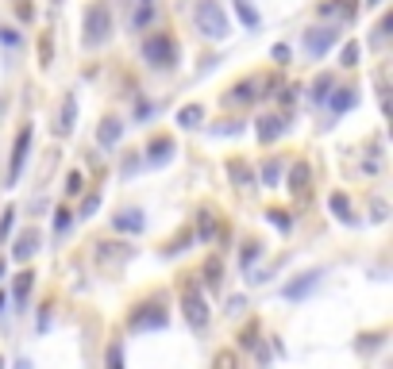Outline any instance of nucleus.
<instances>
[{
    "mask_svg": "<svg viewBox=\"0 0 393 369\" xmlns=\"http://www.w3.org/2000/svg\"><path fill=\"white\" fill-rule=\"evenodd\" d=\"M193 23L205 39H227V16L216 0H201L196 12H193Z\"/></svg>",
    "mask_w": 393,
    "mask_h": 369,
    "instance_id": "2",
    "label": "nucleus"
},
{
    "mask_svg": "<svg viewBox=\"0 0 393 369\" xmlns=\"http://www.w3.org/2000/svg\"><path fill=\"white\" fill-rule=\"evenodd\" d=\"M285 131V119L282 116H262L255 123V135H258V143H274L278 135Z\"/></svg>",
    "mask_w": 393,
    "mask_h": 369,
    "instance_id": "11",
    "label": "nucleus"
},
{
    "mask_svg": "<svg viewBox=\"0 0 393 369\" xmlns=\"http://www.w3.org/2000/svg\"><path fill=\"white\" fill-rule=\"evenodd\" d=\"M135 116H139V119H147V116H155V104H147V100H139V108H135Z\"/></svg>",
    "mask_w": 393,
    "mask_h": 369,
    "instance_id": "38",
    "label": "nucleus"
},
{
    "mask_svg": "<svg viewBox=\"0 0 393 369\" xmlns=\"http://www.w3.org/2000/svg\"><path fill=\"white\" fill-rule=\"evenodd\" d=\"M274 58L282 62V66H285V62H289V47H285V43H278V47H274Z\"/></svg>",
    "mask_w": 393,
    "mask_h": 369,
    "instance_id": "40",
    "label": "nucleus"
},
{
    "mask_svg": "<svg viewBox=\"0 0 393 369\" xmlns=\"http://www.w3.org/2000/svg\"><path fill=\"white\" fill-rule=\"evenodd\" d=\"M112 35V16L104 4H89L85 8V20H81V43H85L89 50L93 47H104Z\"/></svg>",
    "mask_w": 393,
    "mask_h": 369,
    "instance_id": "1",
    "label": "nucleus"
},
{
    "mask_svg": "<svg viewBox=\"0 0 393 369\" xmlns=\"http://www.w3.org/2000/svg\"><path fill=\"white\" fill-rule=\"evenodd\" d=\"M39 62L50 66V35H43V43H39Z\"/></svg>",
    "mask_w": 393,
    "mask_h": 369,
    "instance_id": "33",
    "label": "nucleus"
},
{
    "mask_svg": "<svg viewBox=\"0 0 393 369\" xmlns=\"http://www.w3.org/2000/svg\"><path fill=\"white\" fill-rule=\"evenodd\" d=\"M97 208H100V196L93 193V196H89V200H85V204H81V215H93V212H97Z\"/></svg>",
    "mask_w": 393,
    "mask_h": 369,
    "instance_id": "36",
    "label": "nucleus"
},
{
    "mask_svg": "<svg viewBox=\"0 0 393 369\" xmlns=\"http://www.w3.org/2000/svg\"><path fill=\"white\" fill-rule=\"evenodd\" d=\"M74 123H78V100H74V93H66L62 97V112H58V135H74Z\"/></svg>",
    "mask_w": 393,
    "mask_h": 369,
    "instance_id": "9",
    "label": "nucleus"
},
{
    "mask_svg": "<svg viewBox=\"0 0 393 369\" xmlns=\"http://www.w3.org/2000/svg\"><path fill=\"white\" fill-rule=\"evenodd\" d=\"M150 20H155V8H150V4H143V8L135 12V27H147Z\"/></svg>",
    "mask_w": 393,
    "mask_h": 369,
    "instance_id": "30",
    "label": "nucleus"
},
{
    "mask_svg": "<svg viewBox=\"0 0 393 369\" xmlns=\"http://www.w3.org/2000/svg\"><path fill=\"white\" fill-rule=\"evenodd\" d=\"M143 58H147L150 66H158V69L174 66V62H177V47H174V39H170V35H150V39L143 43Z\"/></svg>",
    "mask_w": 393,
    "mask_h": 369,
    "instance_id": "3",
    "label": "nucleus"
},
{
    "mask_svg": "<svg viewBox=\"0 0 393 369\" xmlns=\"http://www.w3.org/2000/svg\"><path fill=\"white\" fill-rule=\"evenodd\" d=\"M69 224H74V215H69L66 208H58V212H54V231H69Z\"/></svg>",
    "mask_w": 393,
    "mask_h": 369,
    "instance_id": "28",
    "label": "nucleus"
},
{
    "mask_svg": "<svg viewBox=\"0 0 393 369\" xmlns=\"http://www.w3.org/2000/svg\"><path fill=\"white\" fill-rule=\"evenodd\" d=\"M66 193H81V174H78V169L66 177Z\"/></svg>",
    "mask_w": 393,
    "mask_h": 369,
    "instance_id": "35",
    "label": "nucleus"
},
{
    "mask_svg": "<svg viewBox=\"0 0 393 369\" xmlns=\"http://www.w3.org/2000/svg\"><path fill=\"white\" fill-rule=\"evenodd\" d=\"M170 154H174V139L158 135L155 143L147 146V165H162V162H170Z\"/></svg>",
    "mask_w": 393,
    "mask_h": 369,
    "instance_id": "13",
    "label": "nucleus"
},
{
    "mask_svg": "<svg viewBox=\"0 0 393 369\" xmlns=\"http://www.w3.org/2000/svg\"><path fill=\"white\" fill-rule=\"evenodd\" d=\"M143 4H150V0H143Z\"/></svg>",
    "mask_w": 393,
    "mask_h": 369,
    "instance_id": "46",
    "label": "nucleus"
},
{
    "mask_svg": "<svg viewBox=\"0 0 393 369\" xmlns=\"http://www.w3.org/2000/svg\"><path fill=\"white\" fill-rule=\"evenodd\" d=\"M316 285H320V273H305L301 281H289V285H285V300H301V296H308Z\"/></svg>",
    "mask_w": 393,
    "mask_h": 369,
    "instance_id": "14",
    "label": "nucleus"
},
{
    "mask_svg": "<svg viewBox=\"0 0 393 369\" xmlns=\"http://www.w3.org/2000/svg\"><path fill=\"white\" fill-rule=\"evenodd\" d=\"M359 54H363V47H359V43H347L339 62H344V66H359Z\"/></svg>",
    "mask_w": 393,
    "mask_h": 369,
    "instance_id": "25",
    "label": "nucleus"
},
{
    "mask_svg": "<svg viewBox=\"0 0 393 369\" xmlns=\"http://www.w3.org/2000/svg\"><path fill=\"white\" fill-rule=\"evenodd\" d=\"M0 369H4V358H0Z\"/></svg>",
    "mask_w": 393,
    "mask_h": 369,
    "instance_id": "45",
    "label": "nucleus"
},
{
    "mask_svg": "<svg viewBox=\"0 0 393 369\" xmlns=\"http://www.w3.org/2000/svg\"><path fill=\"white\" fill-rule=\"evenodd\" d=\"M212 235H216V219H212V212H201V219H196V239L208 243Z\"/></svg>",
    "mask_w": 393,
    "mask_h": 369,
    "instance_id": "21",
    "label": "nucleus"
},
{
    "mask_svg": "<svg viewBox=\"0 0 393 369\" xmlns=\"http://www.w3.org/2000/svg\"><path fill=\"white\" fill-rule=\"evenodd\" d=\"M0 273H4V262H0Z\"/></svg>",
    "mask_w": 393,
    "mask_h": 369,
    "instance_id": "44",
    "label": "nucleus"
},
{
    "mask_svg": "<svg viewBox=\"0 0 393 369\" xmlns=\"http://www.w3.org/2000/svg\"><path fill=\"white\" fill-rule=\"evenodd\" d=\"M335 39H339V31H335V27H316V31H308V35H305V50L313 54V58H324Z\"/></svg>",
    "mask_w": 393,
    "mask_h": 369,
    "instance_id": "7",
    "label": "nucleus"
},
{
    "mask_svg": "<svg viewBox=\"0 0 393 369\" xmlns=\"http://www.w3.org/2000/svg\"><path fill=\"white\" fill-rule=\"evenodd\" d=\"M201 119H205V108H201V104H186L181 112H177V123L189 127V131H193V127H201Z\"/></svg>",
    "mask_w": 393,
    "mask_h": 369,
    "instance_id": "17",
    "label": "nucleus"
},
{
    "mask_svg": "<svg viewBox=\"0 0 393 369\" xmlns=\"http://www.w3.org/2000/svg\"><path fill=\"white\" fill-rule=\"evenodd\" d=\"M16 12H20V20H31V16H35V8H31L27 0H20V4H16Z\"/></svg>",
    "mask_w": 393,
    "mask_h": 369,
    "instance_id": "39",
    "label": "nucleus"
},
{
    "mask_svg": "<svg viewBox=\"0 0 393 369\" xmlns=\"http://www.w3.org/2000/svg\"><path fill=\"white\" fill-rule=\"evenodd\" d=\"M109 369H124V350H120V342L109 346Z\"/></svg>",
    "mask_w": 393,
    "mask_h": 369,
    "instance_id": "31",
    "label": "nucleus"
},
{
    "mask_svg": "<svg viewBox=\"0 0 393 369\" xmlns=\"http://www.w3.org/2000/svg\"><path fill=\"white\" fill-rule=\"evenodd\" d=\"M0 43H8V47H16V43H20V35H16L12 27H0Z\"/></svg>",
    "mask_w": 393,
    "mask_h": 369,
    "instance_id": "37",
    "label": "nucleus"
},
{
    "mask_svg": "<svg viewBox=\"0 0 393 369\" xmlns=\"http://www.w3.org/2000/svg\"><path fill=\"white\" fill-rule=\"evenodd\" d=\"M308 181H313V169H308L305 162H297L293 169H289V193H293V196H308Z\"/></svg>",
    "mask_w": 393,
    "mask_h": 369,
    "instance_id": "12",
    "label": "nucleus"
},
{
    "mask_svg": "<svg viewBox=\"0 0 393 369\" xmlns=\"http://www.w3.org/2000/svg\"><path fill=\"white\" fill-rule=\"evenodd\" d=\"M266 219H270V224H274L278 231H289V215L278 212V208H274V212H266Z\"/></svg>",
    "mask_w": 393,
    "mask_h": 369,
    "instance_id": "29",
    "label": "nucleus"
},
{
    "mask_svg": "<svg viewBox=\"0 0 393 369\" xmlns=\"http://www.w3.org/2000/svg\"><path fill=\"white\" fill-rule=\"evenodd\" d=\"M236 16L243 20V27H251V31H255L258 23H262V20H258V12H255V4H251V0H236Z\"/></svg>",
    "mask_w": 393,
    "mask_h": 369,
    "instance_id": "18",
    "label": "nucleus"
},
{
    "mask_svg": "<svg viewBox=\"0 0 393 369\" xmlns=\"http://www.w3.org/2000/svg\"><path fill=\"white\" fill-rule=\"evenodd\" d=\"M31 123H23V131L16 135V146H12V165H8V184H16L20 181V169H23V162H27V150H31Z\"/></svg>",
    "mask_w": 393,
    "mask_h": 369,
    "instance_id": "5",
    "label": "nucleus"
},
{
    "mask_svg": "<svg viewBox=\"0 0 393 369\" xmlns=\"http://www.w3.org/2000/svg\"><path fill=\"white\" fill-rule=\"evenodd\" d=\"M16 369H31V361H27V358H20V366H16Z\"/></svg>",
    "mask_w": 393,
    "mask_h": 369,
    "instance_id": "41",
    "label": "nucleus"
},
{
    "mask_svg": "<svg viewBox=\"0 0 393 369\" xmlns=\"http://www.w3.org/2000/svg\"><path fill=\"white\" fill-rule=\"evenodd\" d=\"M120 135H124V123L120 119H100V127H97V143L100 146H116L120 143Z\"/></svg>",
    "mask_w": 393,
    "mask_h": 369,
    "instance_id": "15",
    "label": "nucleus"
},
{
    "mask_svg": "<svg viewBox=\"0 0 393 369\" xmlns=\"http://www.w3.org/2000/svg\"><path fill=\"white\" fill-rule=\"evenodd\" d=\"M0 311H4V292H0Z\"/></svg>",
    "mask_w": 393,
    "mask_h": 369,
    "instance_id": "42",
    "label": "nucleus"
},
{
    "mask_svg": "<svg viewBox=\"0 0 393 369\" xmlns=\"http://www.w3.org/2000/svg\"><path fill=\"white\" fill-rule=\"evenodd\" d=\"M227 174H232L236 184H255V177H251V169H247L243 162H227Z\"/></svg>",
    "mask_w": 393,
    "mask_h": 369,
    "instance_id": "22",
    "label": "nucleus"
},
{
    "mask_svg": "<svg viewBox=\"0 0 393 369\" xmlns=\"http://www.w3.org/2000/svg\"><path fill=\"white\" fill-rule=\"evenodd\" d=\"M205 281H208V289H216V285H220V262H216V258L205 265Z\"/></svg>",
    "mask_w": 393,
    "mask_h": 369,
    "instance_id": "27",
    "label": "nucleus"
},
{
    "mask_svg": "<svg viewBox=\"0 0 393 369\" xmlns=\"http://www.w3.org/2000/svg\"><path fill=\"white\" fill-rule=\"evenodd\" d=\"M212 369H239V361H236V354H232V350H220L216 361H212Z\"/></svg>",
    "mask_w": 393,
    "mask_h": 369,
    "instance_id": "26",
    "label": "nucleus"
},
{
    "mask_svg": "<svg viewBox=\"0 0 393 369\" xmlns=\"http://www.w3.org/2000/svg\"><path fill=\"white\" fill-rule=\"evenodd\" d=\"M227 100L232 104H251L255 100V81H239V85L227 88Z\"/></svg>",
    "mask_w": 393,
    "mask_h": 369,
    "instance_id": "16",
    "label": "nucleus"
},
{
    "mask_svg": "<svg viewBox=\"0 0 393 369\" xmlns=\"http://www.w3.org/2000/svg\"><path fill=\"white\" fill-rule=\"evenodd\" d=\"M355 100H359V97H355V88H344V93H339V97L332 100V112H347V108H351Z\"/></svg>",
    "mask_w": 393,
    "mask_h": 369,
    "instance_id": "24",
    "label": "nucleus"
},
{
    "mask_svg": "<svg viewBox=\"0 0 393 369\" xmlns=\"http://www.w3.org/2000/svg\"><path fill=\"white\" fill-rule=\"evenodd\" d=\"M181 316H186V323L193 331L208 327V304H205V296H201L193 285H186V292H181Z\"/></svg>",
    "mask_w": 393,
    "mask_h": 369,
    "instance_id": "4",
    "label": "nucleus"
},
{
    "mask_svg": "<svg viewBox=\"0 0 393 369\" xmlns=\"http://www.w3.org/2000/svg\"><path fill=\"white\" fill-rule=\"evenodd\" d=\"M31 285H35V273H27V270H23L20 277H16V285H12V296H16L20 304H27V296H31Z\"/></svg>",
    "mask_w": 393,
    "mask_h": 369,
    "instance_id": "19",
    "label": "nucleus"
},
{
    "mask_svg": "<svg viewBox=\"0 0 393 369\" xmlns=\"http://www.w3.org/2000/svg\"><path fill=\"white\" fill-rule=\"evenodd\" d=\"M332 208L339 212V219H347V224L355 219V215H351V204H347V196H344V193H332Z\"/></svg>",
    "mask_w": 393,
    "mask_h": 369,
    "instance_id": "23",
    "label": "nucleus"
},
{
    "mask_svg": "<svg viewBox=\"0 0 393 369\" xmlns=\"http://www.w3.org/2000/svg\"><path fill=\"white\" fill-rule=\"evenodd\" d=\"M328 88H332V78H320V81H316V93H313V97H316V100H324V97H328Z\"/></svg>",
    "mask_w": 393,
    "mask_h": 369,
    "instance_id": "34",
    "label": "nucleus"
},
{
    "mask_svg": "<svg viewBox=\"0 0 393 369\" xmlns=\"http://www.w3.org/2000/svg\"><path fill=\"white\" fill-rule=\"evenodd\" d=\"M112 227L124 235H139V231H147V215L139 212V208H124V212L112 215Z\"/></svg>",
    "mask_w": 393,
    "mask_h": 369,
    "instance_id": "8",
    "label": "nucleus"
},
{
    "mask_svg": "<svg viewBox=\"0 0 393 369\" xmlns=\"http://www.w3.org/2000/svg\"><path fill=\"white\" fill-rule=\"evenodd\" d=\"M366 4H382V0H366Z\"/></svg>",
    "mask_w": 393,
    "mask_h": 369,
    "instance_id": "43",
    "label": "nucleus"
},
{
    "mask_svg": "<svg viewBox=\"0 0 393 369\" xmlns=\"http://www.w3.org/2000/svg\"><path fill=\"white\" fill-rule=\"evenodd\" d=\"M258 181H262V184H270V189H274V184L282 181V162H278V158H270V162H262V169H258Z\"/></svg>",
    "mask_w": 393,
    "mask_h": 369,
    "instance_id": "20",
    "label": "nucleus"
},
{
    "mask_svg": "<svg viewBox=\"0 0 393 369\" xmlns=\"http://www.w3.org/2000/svg\"><path fill=\"white\" fill-rule=\"evenodd\" d=\"M12 224H16V208H8V212L0 215V239H4V235L12 231Z\"/></svg>",
    "mask_w": 393,
    "mask_h": 369,
    "instance_id": "32",
    "label": "nucleus"
},
{
    "mask_svg": "<svg viewBox=\"0 0 393 369\" xmlns=\"http://www.w3.org/2000/svg\"><path fill=\"white\" fill-rule=\"evenodd\" d=\"M35 250H39V231H35V227H27V231L16 239V246H12V258H16V262H27Z\"/></svg>",
    "mask_w": 393,
    "mask_h": 369,
    "instance_id": "10",
    "label": "nucleus"
},
{
    "mask_svg": "<svg viewBox=\"0 0 393 369\" xmlns=\"http://www.w3.org/2000/svg\"><path fill=\"white\" fill-rule=\"evenodd\" d=\"M170 323V316L162 308H158V304H143V308L135 311V316H131V331H162Z\"/></svg>",
    "mask_w": 393,
    "mask_h": 369,
    "instance_id": "6",
    "label": "nucleus"
}]
</instances>
